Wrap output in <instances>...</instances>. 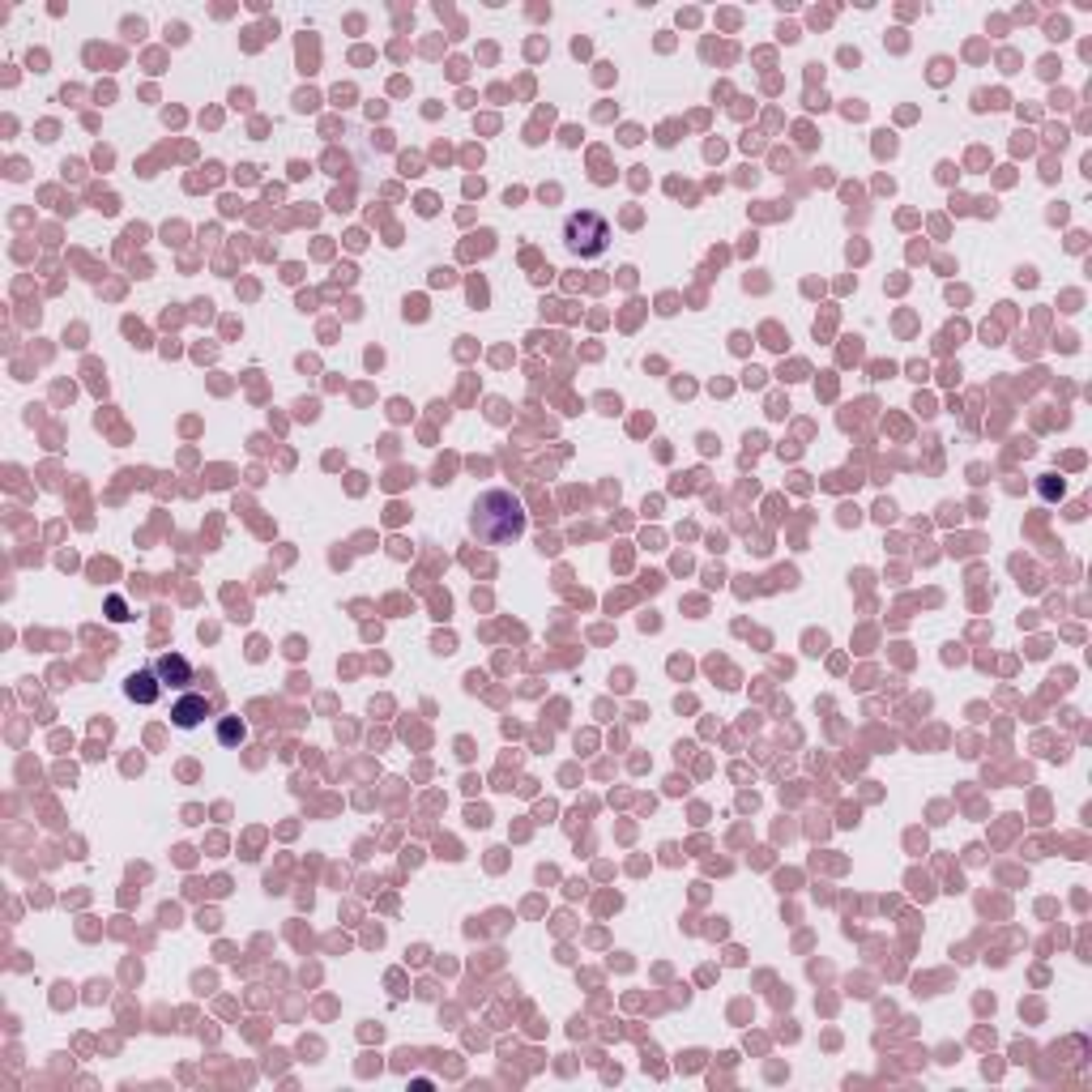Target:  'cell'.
<instances>
[{"label":"cell","mask_w":1092,"mask_h":1092,"mask_svg":"<svg viewBox=\"0 0 1092 1092\" xmlns=\"http://www.w3.org/2000/svg\"><path fill=\"white\" fill-rule=\"evenodd\" d=\"M525 508H521V500L512 491H487L474 500L470 508V529L474 538L487 542V546H508V542H517L521 534H525Z\"/></svg>","instance_id":"1"},{"label":"cell","mask_w":1092,"mask_h":1092,"mask_svg":"<svg viewBox=\"0 0 1092 1092\" xmlns=\"http://www.w3.org/2000/svg\"><path fill=\"white\" fill-rule=\"evenodd\" d=\"M564 247L572 252V257H580V260L606 257V247H611V226H606V218H602V213H593V210L568 213V223H564Z\"/></svg>","instance_id":"2"},{"label":"cell","mask_w":1092,"mask_h":1092,"mask_svg":"<svg viewBox=\"0 0 1092 1092\" xmlns=\"http://www.w3.org/2000/svg\"><path fill=\"white\" fill-rule=\"evenodd\" d=\"M154 674H158L163 687H189L192 683V666H189V658H179V653H163V658L154 661Z\"/></svg>","instance_id":"3"},{"label":"cell","mask_w":1092,"mask_h":1092,"mask_svg":"<svg viewBox=\"0 0 1092 1092\" xmlns=\"http://www.w3.org/2000/svg\"><path fill=\"white\" fill-rule=\"evenodd\" d=\"M124 695H129V700H137V705H154V700L163 695V683H158L154 666H150V670H137V674H129V679H124Z\"/></svg>","instance_id":"4"},{"label":"cell","mask_w":1092,"mask_h":1092,"mask_svg":"<svg viewBox=\"0 0 1092 1092\" xmlns=\"http://www.w3.org/2000/svg\"><path fill=\"white\" fill-rule=\"evenodd\" d=\"M205 717H210V700H205V695H197V692H189L176 708H171V721H176L179 730H197Z\"/></svg>","instance_id":"5"},{"label":"cell","mask_w":1092,"mask_h":1092,"mask_svg":"<svg viewBox=\"0 0 1092 1092\" xmlns=\"http://www.w3.org/2000/svg\"><path fill=\"white\" fill-rule=\"evenodd\" d=\"M218 739H223L226 747H236V742H244V721H239V717H226L223 726H218Z\"/></svg>","instance_id":"6"}]
</instances>
